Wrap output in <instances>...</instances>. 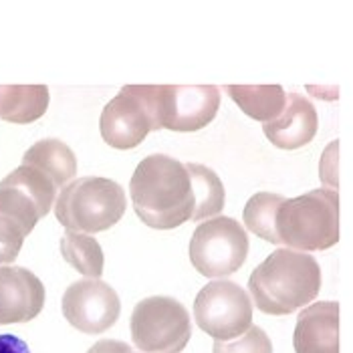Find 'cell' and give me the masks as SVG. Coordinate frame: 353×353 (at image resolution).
Listing matches in <instances>:
<instances>
[{
    "instance_id": "obj_21",
    "label": "cell",
    "mask_w": 353,
    "mask_h": 353,
    "mask_svg": "<svg viewBox=\"0 0 353 353\" xmlns=\"http://www.w3.org/2000/svg\"><path fill=\"white\" fill-rule=\"evenodd\" d=\"M214 353H272V343L261 327L250 325L230 341H216Z\"/></svg>"
},
{
    "instance_id": "obj_22",
    "label": "cell",
    "mask_w": 353,
    "mask_h": 353,
    "mask_svg": "<svg viewBox=\"0 0 353 353\" xmlns=\"http://www.w3.org/2000/svg\"><path fill=\"white\" fill-rule=\"evenodd\" d=\"M27 236L28 232L17 220L0 214V265H8L19 256Z\"/></svg>"
},
{
    "instance_id": "obj_18",
    "label": "cell",
    "mask_w": 353,
    "mask_h": 353,
    "mask_svg": "<svg viewBox=\"0 0 353 353\" xmlns=\"http://www.w3.org/2000/svg\"><path fill=\"white\" fill-rule=\"evenodd\" d=\"M190 176L194 192V212L192 220L216 216L224 208V186L214 170L202 163H184Z\"/></svg>"
},
{
    "instance_id": "obj_16",
    "label": "cell",
    "mask_w": 353,
    "mask_h": 353,
    "mask_svg": "<svg viewBox=\"0 0 353 353\" xmlns=\"http://www.w3.org/2000/svg\"><path fill=\"white\" fill-rule=\"evenodd\" d=\"M47 85H0V119L10 123H32L49 109Z\"/></svg>"
},
{
    "instance_id": "obj_14",
    "label": "cell",
    "mask_w": 353,
    "mask_h": 353,
    "mask_svg": "<svg viewBox=\"0 0 353 353\" xmlns=\"http://www.w3.org/2000/svg\"><path fill=\"white\" fill-rule=\"evenodd\" d=\"M319 119L313 103L299 93H289L279 117L265 123V136L281 150H299L311 143L317 134Z\"/></svg>"
},
{
    "instance_id": "obj_9",
    "label": "cell",
    "mask_w": 353,
    "mask_h": 353,
    "mask_svg": "<svg viewBox=\"0 0 353 353\" xmlns=\"http://www.w3.org/2000/svg\"><path fill=\"white\" fill-rule=\"evenodd\" d=\"M59 188L41 170L21 163L0 182V214L17 220L28 234L53 208Z\"/></svg>"
},
{
    "instance_id": "obj_13",
    "label": "cell",
    "mask_w": 353,
    "mask_h": 353,
    "mask_svg": "<svg viewBox=\"0 0 353 353\" xmlns=\"http://www.w3.org/2000/svg\"><path fill=\"white\" fill-rule=\"evenodd\" d=\"M295 353H341L339 347V303L321 301L299 313L295 335Z\"/></svg>"
},
{
    "instance_id": "obj_23",
    "label": "cell",
    "mask_w": 353,
    "mask_h": 353,
    "mask_svg": "<svg viewBox=\"0 0 353 353\" xmlns=\"http://www.w3.org/2000/svg\"><path fill=\"white\" fill-rule=\"evenodd\" d=\"M0 353H32L28 345L17 335H0Z\"/></svg>"
},
{
    "instance_id": "obj_10",
    "label": "cell",
    "mask_w": 353,
    "mask_h": 353,
    "mask_svg": "<svg viewBox=\"0 0 353 353\" xmlns=\"http://www.w3.org/2000/svg\"><path fill=\"white\" fill-rule=\"evenodd\" d=\"M121 303L108 283L99 279H83L73 283L63 295L65 319L87 335H99L117 323Z\"/></svg>"
},
{
    "instance_id": "obj_6",
    "label": "cell",
    "mask_w": 353,
    "mask_h": 353,
    "mask_svg": "<svg viewBox=\"0 0 353 353\" xmlns=\"http://www.w3.org/2000/svg\"><path fill=\"white\" fill-rule=\"evenodd\" d=\"M134 345L143 353H182L192 337L188 309L172 297H148L132 313Z\"/></svg>"
},
{
    "instance_id": "obj_3",
    "label": "cell",
    "mask_w": 353,
    "mask_h": 353,
    "mask_svg": "<svg viewBox=\"0 0 353 353\" xmlns=\"http://www.w3.org/2000/svg\"><path fill=\"white\" fill-rule=\"evenodd\" d=\"M281 245L295 250H325L339 243V196L319 188L285 200L276 214Z\"/></svg>"
},
{
    "instance_id": "obj_4",
    "label": "cell",
    "mask_w": 353,
    "mask_h": 353,
    "mask_svg": "<svg viewBox=\"0 0 353 353\" xmlns=\"http://www.w3.org/2000/svg\"><path fill=\"white\" fill-rule=\"evenodd\" d=\"M128 198L123 188L97 176L75 178L57 198L54 216L71 232H103L125 214Z\"/></svg>"
},
{
    "instance_id": "obj_1",
    "label": "cell",
    "mask_w": 353,
    "mask_h": 353,
    "mask_svg": "<svg viewBox=\"0 0 353 353\" xmlns=\"http://www.w3.org/2000/svg\"><path fill=\"white\" fill-rule=\"evenodd\" d=\"M136 214L156 230H170L192 220L194 192L186 165L170 156L154 154L137 163L130 180Z\"/></svg>"
},
{
    "instance_id": "obj_8",
    "label": "cell",
    "mask_w": 353,
    "mask_h": 353,
    "mask_svg": "<svg viewBox=\"0 0 353 353\" xmlns=\"http://www.w3.org/2000/svg\"><path fill=\"white\" fill-rule=\"evenodd\" d=\"M196 325L216 341H230L252 325V303L232 281H212L194 301Z\"/></svg>"
},
{
    "instance_id": "obj_12",
    "label": "cell",
    "mask_w": 353,
    "mask_h": 353,
    "mask_svg": "<svg viewBox=\"0 0 353 353\" xmlns=\"http://www.w3.org/2000/svg\"><path fill=\"white\" fill-rule=\"evenodd\" d=\"M45 305L41 279L23 267H0V325L32 321Z\"/></svg>"
},
{
    "instance_id": "obj_17",
    "label": "cell",
    "mask_w": 353,
    "mask_h": 353,
    "mask_svg": "<svg viewBox=\"0 0 353 353\" xmlns=\"http://www.w3.org/2000/svg\"><path fill=\"white\" fill-rule=\"evenodd\" d=\"M226 93L248 117L263 123L279 117L287 103V93L281 85H228Z\"/></svg>"
},
{
    "instance_id": "obj_20",
    "label": "cell",
    "mask_w": 353,
    "mask_h": 353,
    "mask_svg": "<svg viewBox=\"0 0 353 353\" xmlns=\"http://www.w3.org/2000/svg\"><path fill=\"white\" fill-rule=\"evenodd\" d=\"M61 252L63 259L81 274H87L91 279H99L103 272V250L101 245L83 232H65L61 239Z\"/></svg>"
},
{
    "instance_id": "obj_7",
    "label": "cell",
    "mask_w": 353,
    "mask_h": 353,
    "mask_svg": "<svg viewBox=\"0 0 353 353\" xmlns=\"http://www.w3.org/2000/svg\"><path fill=\"white\" fill-rule=\"evenodd\" d=\"M246 254L248 236L234 218H210L192 234L190 263L202 276H228L245 265Z\"/></svg>"
},
{
    "instance_id": "obj_19",
    "label": "cell",
    "mask_w": 353,
    "mask_h": 353,
    "mask_svg": "<svg viewBox=\"0 0 353 353\" xmlns=\"http://www.w3.org/2000/svg\"><path fill=\"white\" fill-rule=\"evenodd\" d=\"M285 200V196L272 192L254 194L245 206L246 228L271 245H281V239L276 234V214Z\"/></svg>"
},
{
    "instance_id": "obj_5",
    "label": "cell",
    "mask_w": 353,
    "mask_h": 353,
    "mask_svg": "<svg viewBox=\"0 0 353 353\" xmlns=\"http://www.w3.org/2000/svg\"><path fill=\"white\" fill-rule=\"evenodd\" d=\"M136 91L148 109L152 132H198L220 108L216 85H136Z\"/></svg>"
},
{
    "instance_id": "obj_2",
    "label": "cell",
    "mask_w": 353,
    "mask_h": 353,
    "mask_svg": "<svg viewBox=\"0 0 353 353\" xmlns=\"http://www.w3.org/2000/svg\"><path fill=\"white\" fill-rule=\"evenodd\" d=\"M321 269L313 256L293 248L271 252L248 279L254 305L267 315H289L319 295Z\"/></svg>"
},
{
    "instance_id": "obj_11",
    "label": "cell",
    "mask_w": 353,
    "mask_h": 353,
    "mask_svg": "<svg viewBox=\"0 0 353 353\" xmlns=\"http://www.w3.org/2000/svg\"><path fill=\"white\" fill-rule=\"evenodd\" d=\"M103 141L115 150H134L152 132V121L136 85H125L109 101L99 121Z\"/></svg>"
},
{
    "instance_id": "obj_24",
    "label": "cell",
    "mask_w": 353,
    "mask_h": 353,
    "mask_svg": "<svg viewBox=\"0 0 353 353\" xmlns=\"http://www.w3.org/2000/svg\"><path fill=\"white\" fill-rule=\"evenodd\" d=\"M132 352V347L123 341H113V339H103V341H97L91 350L87 353H125Z\"/></svg>"
},
{
    "instance_id": "obj_15",
    "label": "cell",
    "mask_w": 353,
    "mask_h": 353,
    "mask_svg": "<svg viewBox=\"0 0 353 353\" xmlns=\"http://www.w3.org/2000/svg\"><path fill=\"white\" fill-rule=\"evenodd\" d=\"M25 165H32L49 176L59 190H63L69 182H73L77 174V158L73 150L61 139H41L32 143L23 156Z\"/></svg>"
}]
</instances>
